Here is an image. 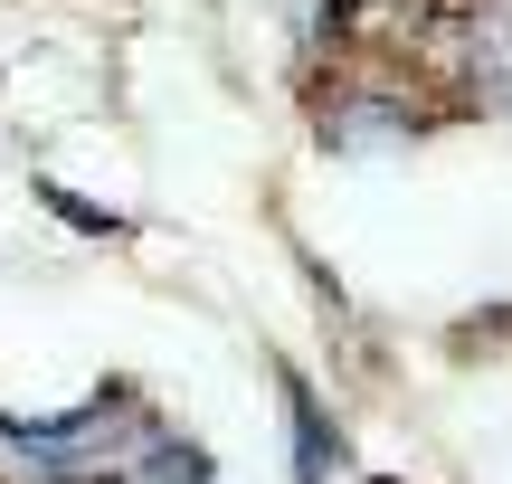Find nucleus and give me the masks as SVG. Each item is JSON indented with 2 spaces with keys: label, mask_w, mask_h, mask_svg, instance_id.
Listing matches in <instances>:
<instances>
[{
  "label": "nucleus",
  "mask_w": 512,
  "mask_h": 484,
  "mask_svg": "<svg viewBox=\"0 0 512 484\" xmlns=\"http://www.w3.org/2000/svg\"><path fill=\"white\" fill-rule=\"evenodd\" d=\"M143 484H209V466L190 447H171V437H152V456H143Z\"/></svg>",
  "instance_id": "20e7f679"
},
{
  "label": "nucleus",
  "mask_w": 512,
  "mask_h": 484,
  "mask_svg": "<svg viewBox=\"0 0 512 484\" xmlns=\"http://www.w3.org/2000/svg\"><path fill=\"white\" fill-rule=\"evenodd\" d=\"M285 399H294V466H304V484H323L332 466H342V447L323 437V409H313L304 380H285Z\"/></svg>",
  "instance_id": "f03ea898"
},
{
  "label": "nucleus",
  "mask_w": 512,
  "mask_h": 484,
  "mask_svg": "<svg viewBox=\"0 0 512 484\" xmlns=\"http://www.w3.org/2000/svg\"><path fill=\"white\" fill-rule=\"evenodd\" d=\"M408 124H418V114H399L389 95H351V105H342V124H332V143H399Z\"/></svg>",
  "instance_id": "7ed1b4c3"
},
{
  "label": "nucleus",
  "mask_w": 512,
  "mask_h": 484,
  "mask_svg": "<svg viewBox=\"0 0 512 484\" xmlns=\"http://www.w3.org/2000/svg\"><path fill=\"white\" fill-rule=\"evenodd\" d=\"M484 0H323L332 48H446Z\"/></svg>",
  "instance_id": "f257e3e1"
}]
</instances>
